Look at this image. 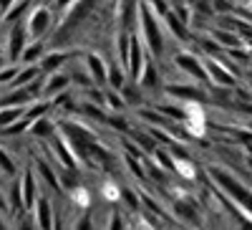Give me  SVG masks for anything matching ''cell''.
<instances>
[{"label": "cell", "instance_id": "1", "mask_svg": "<svg viewBox=\"0 0 252 230\" xmlns=\"http://www.w3.org/2000/svg\"><path fill=\"white\" fill-rule=\"evenodd\" d=\"M136 31L144 40V46L146 51H149L154 58H159V64L164 61V53H166V36L161 31V20L149 10V5L139 3V20H136Z\"/></svg>", "mask_w": 252, "mask_h": 230}, {"label": "cell", "instance_id": "2", "mask_svg": "<svg viewBox=\"0 0 252 230\" xmlns=\"http://www.w3.org/2000/svg\"><path fill=\"white\" fill-rule=\"evenodd\" d=\"M26 23V31H28V38L31 40H43L58 23V15L51 10V5H31V10L26 13L23 18Z\"/></svg>", "mask_w": 252, "mask_h": 230}, {"label": "cell", "instance_id": "3", "mask_svg": "<svg viewBox=\"0 0 252 230\" xmlns=\"http://www.w3.org/2000/svg\"><path fill=\"white\" fill-rule=\"evenodd\" d=\"M136 83H139V89H141L144 94L157 91V89H161V86H164V76H161L159 64L154 61V56H152V53H146L144 69H141V76L136 78Z\"/></svg>", "mask_w": 252, "mask_h": 230}, {"label": "cell", "instance_id": "4", "mask_svg": "<svg viewBox=\"0 0 252 230\" xmlns=\"http://www.w3.org/2000/svg\"><path fill=\"white\" fill-rule=\"evenodd\" d=\"M174 69H182L184 71V76H189V78H199V83H209V78H207V71H204V66L199 64V58L194 56V53H189V51H177L174 53Z\"/></svg>", "mask_w": 252, "mask_h": 230}, {"label": "cell", "instance_id": "5", "mask_svg": "<svg viewBox=\"0 0 252 230\" xmlns=\"http://www.w3.org/2000/svg\"><path fill=\"white\" fill-rule=\"evenodd\" d=\"M31 218L35 223V230H53V223H56V207H53V202L46 195H40L35 200V205L31 207Z\"/></svg>", "mask_w": 252, "mask_h": 230}, {"label": "cell", "instance_id": "6", "mask_svg": "<svg viewBox=\"0 0 252 230\" xmlns=\"http://www.w3.org/2000/svg\"><path fill=\"white\" fill-rule=\"evenodd\" d=\"M71 89V78H68V74L66 71H53V74H46L43 76V89H40V99H46V101H51L56 94H61V91H68Z\"/></svg>", "mask_w": 252, "mask_h": 230}, {"label": "cell", "instance_id": "7", "mask_svg": "<svg viewBox=\"0 0 252 230\" xmlns=\"http://www.w3.org/2000/svg\"><path fill=\"white\" fill-rule=\"evenodd\" d=\"M83 66H86L89 76L94 78V86H106V71H109V61H103L98 51H89L83 56Z\"/></svg>", "mask_w": 252, "mask_h": 230}, {"label": "cell", "instance_id": "8", "mask_svg": "<svg viewBox=\"0 0 252 230\" xmlns=\"http://www.w3.org/2000/svg\"><path fill=\"white\" fill-rule=\"evenodd\" d=\"M202 64H204V71H207V78H209V81L220 83V86H227V89L235 86V76L229 74L217 58H202Z\"/></svg>", "mask_w": 252, "mask_h": 230}, {"label": "cell", "instance_id": "9", "mask_svg": "<svg viewBox=\"0 0 252 230\" xmlns=\"http://www.w3.org/2000/svg\"><path fill=\"white\" fill-rule=\"evenodd\" d=\"M20 190H23L26 213H31V207H33L35 200H38V175H35V170H31V167L23 172V177H20Z\"/></svg>", "mask_w": 252, "mask_h": 230}, {"label": "cell", "instance_id": "10", "mask_svg": "<svg viewBox=\"0 0 252 230\" xmlns=\"http://www.w3.org/2000/svg\"><path fill=\"white\" fill-rule=\"evenodd\" d=\"M68 200L76 213H86L94 202V195L86 185H73V187H68Z\"/></svg>", "mask_w": 252, "mask_h": 230}, {"label": "cell", "instance_id": "11", "mask_svg": "<svg viewBox=\"0 0 252 230\" xmlns=\"http://www.w3.org/2000/svg\"><path fill=\"white\" fill-rule=\"evenodd\" d=\"M46 53V40H28V46L23 48V53H20V66H31V64H38L40 56Z\"/></svg>", "mask_w": 252, "mask_h": 230}, {"label": "cell", "instance_id": "12", "mask_svg": "<svg viewBox=\"0 0 252 230\" xmlns=\"http://www.w3.org/2000/svg\"><path fill=\"white\" fill-rule=\"evenodd\" d=\"M126 81H129V76H126L124 66H119V64H114V61H109V71H106V86H103V89H114V91H121Z\"/></svg>", "mask_w": 252, "mask_h": 230}, {"label": "cell", "instance_id": "13", "mask_svg": "<svg viewBox=\"0 0 252 230\" xmlns=\"http://www.w3.org/2000/svg\"><path fill=\"white\" fill-rule=\"evenodd\" d=\"M56 121L46 114V116H40V119H35L33 124H31V134L33 137H40V139H51L53 134H56Z\"/></svg>", "mask_w": 252, "mask_h": 230}, {"label": "cell", "instance_id": "14", "mask_svg": "<svg viewBox=\"0 0 252 230\" xmlns=\"http://www.w3.org/2000/svg\"><path fill=\"white\" fill-rule=\"evenodd\" d=\"M38 164V180H43V182H48V187H51V190H56V192H61V180H58V175L51 170V167L43 162V159H38L35 162Z\"/></svg>", "mask_w": 252, "mask_h": 230}, {"label": "cell", "instance_id": "15", "mask_svg": "<svg viewBox=\"0 0 252 230\" xmlns=\"http://www.w3.org/2000/svg\"><path fill=\"white\" fill-rule=\"evenodd\" d=\"M98 197L103 202H121V187L114 180H103L101 182V190H98Z\"/></svg>", "mask_w": 252, "mask_h": 230}, {"label": "cell", "instance_id": "16", "mask_svg": "<svg viewBox=\"0 0 252 230\" xmlns=\"http://www.w3.org/2000/svg\"><path fill=\"white\" fill-rule=\"evenodd\" d=\"M26 114V107H0V129L10 127L13 121H18Z\"/></svg>", "mask_w": 252, "mask_h": 230}, {"label": "cell", "instance_id": "17", "mask_svg": "<svg viewBox=\"0 0 252 230\" xmlns=\"http://www.w3.org/2000/svg\"><path fill=\"white\" fill-rule=\"evenodd\" d=\"M103 96H106V109H111L114 114L119 112H124L126 109V101H124V96H121V91H114V89H103Z\"/></svg>", "mask_w": 252, "mask_h": 230}, {"label": "cell", "instance_id": "18", "mask_svg": "<svg viewBox=\"0 0 252 230\" xmlns=\"http://www.w3.org/2000/svg\"><path fill=\"white\" fill-rule=\"evenodd\" d=\"M174 172L179 175V177H184V180H192V177H197V167L189 162V159H184V157H174Z\"/></svg>", "mask_w": 252, "mask_h": 230}, {"label": "cell", "instance_id": "19", "mask_svg": "<svg viewBox=\"0 0 252 230\" xmlns=\"http://www.w3.org/2000/svg\"><path fill=\"white\" fill-rule=\"evenodd\" d=\"M0 170H3L5 175H10V177L18 175V164H15V159L5 152V147H0Z\"/></svg>", "mask_w": 252, "mask_h": 230}, {"label": "cell", "instance_id": "20", "mask_svg": "<svg viewBox=\"0 0 252 230\" xmlns=\"http://www.w3.org/2000/svg\"><path fill=\"white\" fill-rule=\"evenodd\" d=\"M106 220H109L106 223V230H124V215L119 210H111Z\"/></svg>", "mask_w": 252, "mask_h": 230}, {"label": "cell", "instance_id": "21", "mask_svg": "<svg viewBox=\"0 0 252 230\" xmlns=\"http://www.w3.org/2000/svg\"><path fill=\"white\" fill-rule=\"evenodd\" d=\"M0 215H10L8 213V200H5V192L0 190Z\"/></svg>", "mask_w": 252, "mask_h": 230}, {"label": "cell", "instance_id": "22", "mask_svg": "<svg viewBox=\"0 0 252 230\" xmlns=\"http://www.w3.org/2000/svg\"><path fill=\"white\" fill-rule=\"evenodd\" d=\"M13 3H15V0H0V15H3V13H5V10H8Z\"/></svg>", "mask_w": 252, "mask_h": 230}, {"label": "cell", "instance_id": "23", "mask_svg": "<svg viewBox=\"0 0 252 230\" xmlns=\"http://www.w3.org/2000/svg\"><path fill=\"white\" fill-rule=\"evenodd\" d=\"M166 3H169V8H177V5H184L187 0H166Z\"/></svg>", "mask_w": 252, "mask_h": 230}]
</instances>
